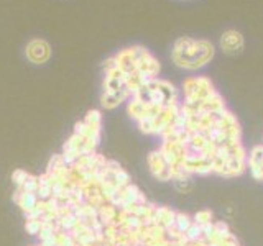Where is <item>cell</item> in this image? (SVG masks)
Masks as SVG:
<instances>
[{
    "mask_svg": "<svg viewBox=\"0 0 263 246\" xmlns=\"http://www.w3.org/2000/svg\"><path fill=\"white\" fill-rule=\"evenodd\" d=\"M216 48L208 39H196L181 36L175 41L171 49V59L178 68L186 71H197L212 61Z\"/></svg>",
    "mask_w": 263,
    "mask_h": 246,
    "instance_id": "1",
    "label": "cell"
},
{
    "mask_svg": "<svg viewBox=\"0 0 263 246\" xmlns=\"http://www.w3.org/2000/svg\"><path fill=\"white\" fill-rule=\"evenodd\" d=\"M105 79H104V92H102V105L105 109H115L123 100L132 97L130 89L127 86L125 76L115 68L112 59H107L105 64Z\"/></svg>",
    "mask_w": 263,
    "mask_h": 246,
    "instance_id": "2",
    "label": "cell"
},
{
    "mask_svg": "<svg viewBox=\"0 0 263 246\" xmlns=\"http://www.w3.org/2000/svg\"><path fill=\"white\" fill-rule=\"evenodd\" d=\"M51 56V48L45 39L35 38L27 45V57L35 64H43Z\"/></svg>",
    "mask_w": 263,
    "mask_h": 246,
    "instance_id": "3",
    "label": "cell"
},
{
    "mask_svg": "<svg viewBox=\"0 0 263 246\" xmlns=\"http://www.w3.org/2000/svg\"><path fill=\"white\" fill-rule=\"evenodd\" d=\"M245 46L243 35L237 30H227L220 36V49L227 54H237L240 53Z\"/></svg>",
    "mask_w": 263,
    "mask_h": 246,
    "instance_id": "4",
    "label": "cell"
}]
</instances>
